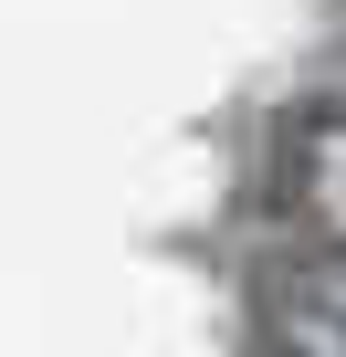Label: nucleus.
Listing matches in <instances>:
<instances>
[{
	"mask_svg": "<svg viewBox=\"0 0 346 357\" xmlns=\"http://www.w3.org/2000/svg\"><path fill=\"white\" fill-rule=\"evenodd\" d=\"M283 211L325 252H346V105H315L294 126V147H283Z\"/></svg>",
	"mask_w": 346,
	"mask_h": 357,
	"instance_id": "nucleus-1",
	"label": "nucleus"
}]
</instances>
